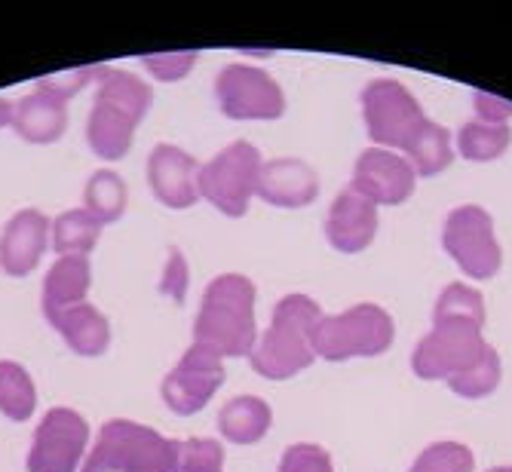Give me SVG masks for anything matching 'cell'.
I'll list each match as a JSON object with an SVG mask.
<instances>
[{"mask_svg":"<svg viewBox=\"0 0 512 472\" xmlns=\"http://www.w3.org/2000/svg\"><path fill=\"white\" fill-rule=\"evenodd\" d=\"M96 102L86 120V145L92 154L114 163L132 148V135L145 120L154 92L151 86L123 68H99Z\"/></svg>","mask_w":512,"mask_h":472,"instance_id":"1","label":"cell"},{"mask_svg":"<svg viewBox=\"0 0 512 472\" xmlns=\"http://www.w3.org/2000/svg\"><path fill=\"white\" fill-rule=\"evenodd\" d=\"M194 344L209 347L221 359L252 356L258 344V325H255V286L249 276L224 273L209 282L194 322Z\"/></svg>","mask_w":512,"mask_h":472,"instance_id":"2","label":"cell"},{"mask_svg":"<svg viewBox=\"0 0 512 472\" xmlns=\"http://www.w3.org/2000/svg\"><path fill=\"white\" fill-rule=\"evenodd\" d=\"M325 313L307 295H286L273 307L267 332L258 338L249 362L267 381H289L316 362L313 328Z\"/></svg>","mask_w":512,"mask_h":472,"instance_id":"3","label":"cell"},{"mask_svg":"<svg viewBox=\"0 0 512 472\" xmlns=\"http://www.w3.org/2000/svg\"><path fill=\"white\" fill-rule=\"evenodd\" d=\"M178 442L145 423L108 420L92 445L83 472H175Z\"/></svg>","mask_w":512,"mask_h":472,"instance_id":"4","label":"cell"},{"mask_svg":"<svg viewBox=\"0 0 512 472\" xmlns=\"http://www.w3.org/2000/svg\"><path fill=\"white\" fill-rule=\"evenodd\" d=\"M396 325L393 316L378 304H356L338 316H322L313 328L316 359L347 362L371 359L393 347Z\"/></svg>","mask_w":512,"mask_h":472,"instance_id":"5","label":"cell"},{"mask_svg":"<svg viewBox=\"0 0 512 472\" xmlns=\"http://www.w3.org/2000/svg\"><path fill=\"white\" fill-rule=\"evenodd\" d=\"M485 322L463 316H433L430 335L414 347L411 368L421 381H448V377L476 365L491 347L482 335Z\"/></svg>","mask_w":512,"mask_h":472,"instance_id":"6","label":"cell"},{"mask_svg":"<svg viewBox=\"0 0 512 472\" xmlns=\"http://www.w3.org/2000/svg\"><path fill=\"white\" fill-rule=\"evenodd\" d=\"M264 160L249 141H234L200 166V200H209L221 215L243 218L258 194Z\"/></svg>","mask_w":512,"mask_h":472,"instance_id":"7","label":"cell"},{"mask_svg":"<svg viewBox=\"0 0 512 472\" xmlns=\"http://www.w3.org/2000/svg\"><path fill=\"white\" fill-rule=\"evenodd\" d=\"M362 117L375 148L387 151H405L414 132L427 120L421 102L411 96V89L390 77H378L362 89Z\"/></svg>","mask_w":512,"mask_h":472,"instance_id":"8","label":"cell"},{"mask_svg":"<svg viewBox=\"0 0 512 472\" xmlns=\"http://www.w3.org/2000/svg\"><path fill=\"white\" fill-rule=\"evenodd\" d=\"M442 246L470 279H491L503 264L494 218L482 206H457L445 218Z\"/></svg>","mask_w":512,"mask_h":472,"instance_id":"9","label":"cell"},{"mask_svg":"<svg viewBox=\"0 0 512 472\" xmlns=\"http://www.w3.org/2000/svg\"><path fill=\"white\" fill-rule=\"evenodd\" d=\"M215 99L230 120H276L286 114V92L255 65H227L215 80Z\"/></svg>","mask_w":512,"mask_h":472,"instance_id":"10","label":"cell"},{"mask_svg":"<svg viewBox=\"0 0 512 472\" xmlns=\"http://www.w3.org/2000/svg\"><path fill=\"white\" fill-rule=\"evenodd\" d=\"M89 442V423L74 408H50L37 423L28 472H77Z\"/></svg>","mask_w":512,"mask_h":472,"instance_id":"11","label":"cell"},{"mask_svg":"<svg viewBox=\"0 0 512 472\" xmlns=\"http://www.w3.org/2000/svg\"><path fill=\"white\" fill-rule=\"evenodd\" d=\"M221 384H224L221 356L203 344H194L178 359V365L166 374L160 396L172 414L191 417L209 405V399L221 390Z\"/></svg>","mask_w":512,"mask_h":472,"instance_id":"12","label":"cell"},{"mask_svg":"<svg viewBox=\"0 0 512 472\" xmlns=\"http://www.w3.org/2000/svg\"><path fill=\"white\" fill-rule=\"evenodd\" d=\"M414 184L417 175L402 154L387 148H365L353 166L350 191L381 209L405 203L414 194Z\"/></svg>","mask_w":512,"mask_h":472,"instance_id":"13","label":"cell"},{"mask_svg":"<svg viewBox=\"0 0 512 472\" xmlns=\"http://www.w3.org/2000/svg\"><path fill=\"white\" fill-rule=\"evenodd\" d=\"M154 197L169 209H191L200 200V163L175 145H157L148 157Z\"/></svg>","mask_w":512,"mask_h":472,"instance_id":"14","label":"cell"},{"mask_svg":"<svg viewBox=\"0 0 512 472\" xmlns=\"http://www.w3.org/2000/svg\"><path fill=\"white\" fill-rule=\"evenodd\" d=\"M50 233L53 230L43 212H16L7 221L4 233H0V270L7 276H28L40 264L46 246H50Z\"/></svg>","mask_w":512,"mask_h":472,"instance_id":"15","label":"cell"},{"mask_svg":"<svg viewBox=\"0 0 512 472\" xmlns=\"http://www.w3.org/2000/svg\"><path fill=\"white\" fill-rule=\"evenodd\" d=\"M375 236H378V206L347 187L344 194L335 197L329 215H325V240L344 255H356L375 243Z\"/></svg>","mask_w":512,"mask_h":472,"instance_id":"16","label":"cell"},{"mask_svg":"<svg viewBox=\"0 0 512 472\" xmlns=\"http://www.w3.org/2000/svg\"><path fill=\"white\" fill-rule=\"evenodd\" d=\"M13 129L31 145H53L68 129V99L37 83L34 92L13 105Z\"/></svg>","mask_w":512,"mask_h":472,"instance_id":"17","label":"cell"},{"mask_svg":"<svg viewBox=\"0 0 512 472\" xmlns=\"http://www.w3.org/2000/svg\"><path fill=\"white\" fill-rule=\"evenodd\" d=\"M258 197L279 209H304L319 197V175L295 157L270 160L258 178Z\"/></svg>","mask_w":512,"mask_h":472,"instance_id":"18","label":"cell"},{"mask_svg":"<svg viewBox=\"0 0 512 472\" xmlns=\"http://www.w3.org/2000/svg\"><path fill=\"white\" fill-rule=\"evenodd\" d=\"M50 319V325L56 332L65 338V344L77 353V356H102L108 347H111V325L108 319L102 316L99 307L92 304H74V307H65Z\"/></svg>","mask_w":512,"mask_h":472,"instance_id":"19","label":"cell"},{"mask_svg":"<svg viewBox=\"0 0 512 472\" xmlns=\"http://www.w3.org/2000/svg\"><path fill=\"white\" fill-rule=\"evenodd\" d=\"M92 282L89 258L62 255L43 279V316H53L65 307L83 304Z\"/></svg>","mask_w":512,"mask_h":472,"instance_id":"20","label":"cell"},{"mask_svg":"<svg viewBox=\"0 0 512 472\" xmlns=\"http://www.w3.org/2000/svg\"><path fill=\"white\" fill-rule=\"evenodd\" d=\"M273 423V411L258 396H237L230 399L218 414V430L234 445H255L267 436Z\"/></svg>","mask_w":512,"mask_h":472,"instance_id":"21","label":"cell"},{"mask_svg":"<svg viewBox=\"0 0 512 472\" xmlns=\"http://www.w3.org/2000/svg\"><path fill=\"white\" fill-rule=\"evenodd\" d=\"M405 160L411 163L417 178H433V175L445 172L454 163L451 132L436 120H424V126L417 129L414 138L405 145Z\"/></svg>","mask_w":512,"mask_h":472,"instance_id":"22","label":"cell"},{"mask_svg":"<svg viewBox=\"0 0 512 472\" xmlns=\"http://www.w3.org/2000/svg\"><path fill=\"white\" fill-rule=\"evenodd\" d=\"M102 230H105V224L80 206V209H71V212H65V215H59L53 221L50 246L59 252V258L62 255H83V258H89V252L96 249V243H99Z\"/></svg>","mask_w":512,"mask_h":472,"instance_id":"23","label":"cell"},{"mask_svg":"<svg viewBox=\"0 0 512 472\" xmlns=\"http://www.w3.org/2000/svg\"><path fill=\"white\" fill-rule=\"evenodd\" d=\"M512 145V129L509 126H494V123H479L470 120L463 123L457 132V154L470 163H491L500 160Z\"/></svg>","mask_w":512,"mask_h":472,"instance_id":"24","label":"cell"},{"mask_svg":"<svg viewBox=\"0 0 512 472\" xmlns=\"http://www.w3.org/2000/svg\"><path fill=\"white\" fill-rule=\"evenodd\" d=\"M126 200H129L126 181L111 169H99L83 187V209L89 215H96L102 224L120 221L126 212Z\"/></svg>","mask_w":512,"mask_h":472,"instance_id":"25","label":"cell"},{"mask_svg":"<svg viewBox=\"0 0 512 472\" xmlns=\"http://www.w3.org/2000/svg\"><path fill=\"white\" fill-rule=\"evenodd\" d=\"M37 408V390L31 374L19 365L4 359L0 362V414H7L10 420H28Z\"/></svg>","mask_w":512,"mask_h":472,"instance_id":"26","label":"cell"},{"mask_svg":"<svg viewBox=\"0 0 512 472\" xmlns=\"http://www.w3.org/2000/svg\"><path fill=\"white\" fill-rule=\"evenodd\" d=\"M500 377H503V365H500V353L494 347L485 350V356L470 365L467 371H460L454 377H448V390L454 396H463V399H485L491 396L497 387H500Z\"/></svg>","mask_w":512,"mask_h":472,"instance_id":"27","label":"cell"},{"mask_svg":"<svg viewBox=\"0 0 512 472\" xmlns=\"http://www.w3.org/2000/svg\"><path fill=\"white\" fill-rule=\"evenodd\" d=\"M476 457L460 442H433L417 454L411 472H473Z\"/></svg>","mask_w":512,"mask_h":472,"instance_id":"28","label":"cell"},{"mask_svg":"<svg viewBox=\"0 0 512 472\" xmlns=\"http://www.w3.org/2000/svg\"><path fill=\"white\" fill-rule=\"evenodd\" d=\"M175 472H224V445L215 439L178 442Z\"/></svg>","mask_w":512,"mask_h":472,"instance_id":"29","label":"cell"},{"mask_svg":"<svg viewBox=\"0 0 512 472\" xmlns=\"http://www.w3.org/2000/svg\"><path fill=\"white\" fill-rule=\"evenodd\" d=\"M433 316H463V319L485 322V298L473 286H467V282H451L439 295Z\"/></svg>","mask_w":512,"mask_h":472,"instance_id":"30","label":"cell"},{"mask_svg":"<svg viewBox=\"0 0 512 472\" xmlns=\"http://www.w3.org/2000/svg\"><path fill=\"white\" fill-rule=\"evenodd\" d=\"M279 472H335V463L325 448L298 442V445L286 448L283 460H279Z\"/></svg>","mask_w":512,"mask_h":472,"instance_id":"31","label":"cell"},{"mask_svg":"<svg viewBox=\"0 0 512 472\" xmlns=\"http://www.w3.org/2000/svg\"><path fill=\"white\" fill-rule=\"evenodd\" d=\"M142 65L163 83L188 77L191 68L197 65V53H160V56H145Z\"/></svg>","mask_w":512,"mask_h":472,"instance_id":"32","label":"cell"},{"mask_svg":"<svg viewBox=\"0 0 512 472\" xmlns=\"http://www.w3.org/2000/svg\"><path fill=\"white\" fill-rule=\"evenodd\" d=\"M473 108L479 114V123H494V126H509L512 120V102L491 96V92H473Z\"/></svg>","mask_w":512,"mask_h":472,"instance_id":"33","label":"cell"},{"mask_svg":"<svg viewBox=\"0 0 512 472\" xmlns=\"http://www.w3.org/2000/svg\"><path fill=\"white\" fill-rule=\"evenodd\" d=\"M96 77H99V68H71V71L53 74V77H43V80H37V83L50 86V89L59 92V96L71 99L74 92H80L89 80H96Z\"/></svg>","mask_w":512,"mask_h":472,"instance_id":"34","label":"cell"},{"mask_svg":"<svg viewBox=\"0 0 512 472\" xmlns=\"http://www.w3.org/2000/svg\"><path fill=\"white\" fill-rule=\"evenodd\" d=\"M163 292H169L175 301L184 298V292H188V261H184V255L178 249H169V264L163 270V279H160Z\"/></svg>","mask_w":512,"mask_h":472,"instance_id":"35","label":"cell"},{"mask_svg":"<svg viewBox=\"0 0 512 472\" xmlns=\"http://www.w3.org/2000/svg\"><path fill=\"white\" fill-rule=\"evenodd\" d=\"M4 126H13V102L0 99V129Z\"/></svg>","mask_w":512,"mask_h":472,"instance_id":"36","label":"cell"},{"mask_svg":"<svg viewBox=\"0 0 512 472\" xmlns=\"http://www.w3.org/2000/svg\"><path fill=\"white\" fill-rule=\"evenodd\" d=\"M488 472H512V466H497V469H488Z\"/></svg>","mask_w":512,"mask_h":472,"instance_id":"37","label":"cell"}]
</instances>
